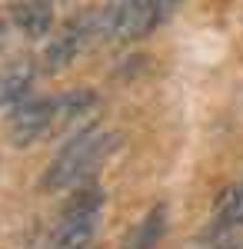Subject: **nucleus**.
I'll return each instance as SVG.
<instances>
[{"label": "nucleus", "instance_id": "obj_1", "mask_svg": "<svg viewBox=\"0 0 243 249\" xmlns=\"http://www.w3.org/2000/svg\"><path fill=\"white\" fill-rule=\"evenodd\" d=\"M113 146H117V133L103 130L100 123L70 133L67 143H63V150H57V156L50 160V166L40 176V190L63 193V190H80V186H87L90 173L107 160V153H110Z\"/></svg>", "mask_w": 243, "mask_h": 249}, {"label": "nucleus", "instance_id": "obj_2", "mask_svg": "<svg viewBox=\"0 0 243 249\" xmlns=\"http://www.w3.org/2000/svg\"><path fill=\"white\" fill-rule=\"evenodd\" d=\"M103 210H107V190L97 183L80 186L60 213L47 249H94V236L103 223Z\"/></svg>", "mask_w": 243, "mask_h": 249}, {"label": "nucleus", "instance_id": "obj_3", "mask_svg": "<svg viewBox=\"0 0 243 249\" xmlns=\"http://www.w3.org/2000/svg\"><path fill=\"white\" fill-rule=\"evenodd\" d=\"M94 40H100V14L83 10L67 27H60L50 37V43L43 47V70L47 73H63Z\"/></svg>", "mask_w": 243, "mask_h": 249}, {"label": "nucleus", "instance_id": "obj_4", "mask_svg": "<svg viewBox=\"0 0 243 249\" xmlns=\"http://www.w3.org/2000/svg\"><path fill=\"white\" fill-rule=\"evenodd\" d=\"M150 3L153 0H110L100 10V40L107 43H130L150 34Z\"/></svg>", "mask_w": 243, "mask_h": 249}, {"label": "nucleus", "instance_id": "obj_5", "mask_svg": "<svg viewBox=\"0 0 243 249\" xmlns=\"http://www.w3.org/2000/svg\"><path fill=\"white\" fill-rule=\"evenodd\" d=\"M57 96H30L10 113V143L14 146H34L40 136L54 133Z\"/></svg>", "mask_w": 243, "mask_h": 249}, {"label": "nucleus", "instance_id": "obj_6", "mask_svg": "<svg viewBox=\"0 0 243 249\" xmlns=\"http://www.w3.org/2000/svg\"><path fill=\"white\" fill-rule=\"evenodd\" d=\"M97 123V93L94 90H70L57 96L54 133H77Z\"/></svg>", "mask_w": 243, "mask_h": 249}, {"label": "nucleus", "instance_id": "obj_7", "mask_svg": "<svg viewBox=\"0 0 243 249\" xmlns=\"http://www.w3.org/2000/svg\"><path fill=\"white\" fill-rule=\"evenodd\" d=\"M34 80H37V63L30 57L10 60V63L0 70V110L14 113L23 100H30Z\"/></svg>", "mask_w": 243, "mask_h": 249}, {"label": "nucleus", "instance_id": "obj_8", "mask_svg": "<svg viewBox=\"0 0 243 249\" xmlns=\"http://www.w3.org/2000/svg\"><path fill=\"white\" fill-rule=\"evenodd\" d=\"M10 20L23 37L43 40L57 20V0H10Z\"/></svg>", "mask_w": 243, "mask_h": 249}, {"label": "nucleus", "instance_id": "obj_9", "mask_svg": "<svg viewBox=\"0 0 243 249\" xmlns=\"http://www.w3.org/2000/svg\"><path fill=\"white\" fill-rule=\"evenodd\" d=\"M163 232H167V206L157 203V206H150L130 230L123 232L120 249H157L160 239H163Z\"/></svg>", "mask_w": 243, "mask_h": 249}, {"label": "nucleus", "instance_id": "obj_10", "mask_svg": "<svg viewBox=\"0 0 243 249\" xmlns=\"http://www.w3.org/2000/svg\"><path fill=\"white\" fill-rule=\"evenodd\" d=\"M213 226L223 232L243 226V183H233V186H226L217 196V203H213Z\"/></svg>", "mask_w": 243, "mask_h": 249}, {"label": "nucleus", "instance_id": "obj_11", "mask_svg": "<svg viewBox=\"0 0 243 249\" xmlns=\"http://www.w3.org/2000/svg\"><path fill=\"white\" fill-rule=\"evenodd\" d=\"M180 3H183V0H153V3H150V27H160Z\"/></svg>", "mask_w": 243, "mask_h": 249}, {"label": "nucleus", "instance_id": "obj_12", "mask_svg": "<svg viewBox=\"0 0 243 249\" xmlns=\"http://www.w3.org/2000/svg\"><path fill=\"white\" fill-rule=\"evenodd\" d=\"M3 43H7V23H3V17H0V50H3Z\"/></svg>", "mask_w": 243, "mask_h": 249}]
</instances>
